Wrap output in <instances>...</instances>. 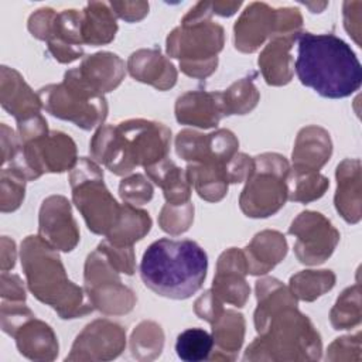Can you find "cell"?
<instances>
[{
    "label": "cell",
    "mask_w": 362,
    "mask_h": 362,
    "mask_svg": "<svg viewBox=\"0 0 362 362\" xmlns=\"http://www.w3.org/2000/svg\"><path fill=\"white\" fill-rule=\"evenodd\" d=\"M223 303L212 293V290L204 291L194 303V311L201 318L209 324L223 311Z\"/></svg>",
    "instance_id": "ee69618b"
},
{
    "label": "cell",
    "mask_w": 362,
    "mask_h": 362,
    "mask_svg": "<svg viewBox=\"0 0 362 362\" xmlns=\"http://www.w3.org/2000/svg\"><path fill=\"white\" fill-rule=\"evenodd\" d=\"M38 236L61 252H71L79 243V228L71 202L64 195L47 197L38 214Z\"/></svg>",
    "instance_id": "e0dca14e"
},
{
    "label": "cell",
    "mask_w": 362,
    "mask_h": 362,
    "mask_svg": "<svg viewBox=\"0 0 362 362\" xmlns=\"http://www.w3.org/2000/svg\"><path fill=\"white\" fill-rule=\"evenodd\" d=\"M329 187V180L320 171H290L288 201L308 204L321 198Z\"/></svg>",
    "instance_id": "e575fe53"
},
{
    "label": "cell",
    "mask_w": 362,
    "mask_h": 362,
    "mask_svg": "<svg viewBox=\"0 0 362 362\" xmlns=\"http://www.w3.org/2000/svg\"><path fill=\"white\" fill-rule=\"evenodd\" d=\"M332 154L329 133L317 124L303 127L296 137L291 153L293 171H320Z\"/></svg>",
    "instance_id": "cb8c5ba5"
},
{
    "label": "cell",
    "mask_w": 362,
    "mask_h": 362,
    "mask_svg": "<svg viewBox=\"0 0 362 362\" xmlns=\"http://www.w3.org/2000/svg\"><path fill=\"white\" fill-rule=\"evenodd\" d=\"M72 72L88 89L105 96L122 83L126 66L119 55L100 51L85 57L79 66L72 68Z\"/></svg>",
    "instance_id": "ffe728a7"
},
{
    "label": "cell",
    "mask_w": 362,
    "mask_h": 362,
    "mask_svg": "<svg viewBox=\"0 0 362 362\" xmlns=\"http://www.w3.org/2000/svg\"><path fill=\"white\" fill-rule=\"evenodd\" d=\"M288 233L296 238L294 255L307 266L324 263L335 250L339 242V232L317 211L300 212L288 226Z\"/></svg>",
    "instance_id": "5bb4252c"
},
{
    "label": "cell",
    "mask_w": 362,
    "mask_h": 362,
    "mask_svg": "<svg viewBox=\"0 0 362 362\" xmlns=\"http://www.w3.org/2000/svg\"><path fill=\"white\" fill-rule=\"evenodd\" d=\"M76 161L75 141L64 132L49 130L27 143H21L17 157L4 167L20 173L27 181H33L45 173L71 171Z\"/></svg>",
    "instance_id": "8fae6325"
},
{
    "label": "cell",
    "mask_w": 362,
    "mask_h": 362,
    "mask_svg": "<svg viewBox=\"0 0 362 362\" xmlns=\"http://www.w3.org/2000/svg\"><path fill=\"white\" fill-rule=\"evenodd\" d=\"M300 34L276 35L270 38L262 49L257 65L267 85L283 86L293 79L294 61L290 51Z\"/></svg>",
    "instance_id": "d4e9b609"
},
{
    "label": "cell",
    "mask_w": 362,
    "mask_h": 362,
    "mask_svg": "<svg viewBox=\"0 0 362 362\" xmlns=\"http://www.w3.org/2000/svg\"><path fill=\"white\" fill-rule=\"evenodd\" d=\"M171 130L158 122L129 119L102 124L93 133L89 153L93 161L115 175H127L136 167H150L168 157Z\"/></svg>",
    "instance_id": "3957f363"
},
{
    "label": "cell",
    "mask_w": 362,
    "mask_h": 362,
    "mask_svg": "<svg viewBox=\"0 0 362 362\" xmlns=\"http://www.w3.org/2000/svg\"><path fill=\"white\" fill-rule=\"evenodd\" d=\"M301 27L303 16L298 8H274L267 3L253 1L235 21L233 44L238 51L252 54L276 35L300 34Z\"/></svg>",
    "instance_id": "30bf717a"
},
{
    "label": "cell",
    "mask_w": 362,
    "mask_h": 362,
    "mask_svg": "<svg viewBox=\"0 0 362 362\" xmlns=\"http://www.w3.org/2000/svg\"><path fill=\"white\" fill-rule=\"evenodd\" d=\"M109 6L116 17L127 23L143 20L148 14L150 8L147 1H110Z\"/></svg>",
    "instance_id": "f6af8a7d"
},
{
    "label": "cell",
    "mask_w": 362,
    "mask_h": 362,
    "mask_svg": "<svg viewBox=\"0 0 362 362\" xmlns=\"http://www.w3.org/2000/svg\"><path fill=\"white\" fill-rule=\"evenodd\" d=\"M211 1H199L182 17L165 40L167 55L178 59L187 76L205 79L218 66V54L223 49L225 30L212 20Z\"/></svg>",
    "instance_id": "8992f818"
},
{
    "label": "cell",
    "mask_w": 362,
    "mask_h": 362,
    "mask_svg": "<svg viewBox=\"0 0 362 362\" xmlns=\"http://www.w3.org/2000/svg\"><path fill=\"white\" fill-rule=\"evenodd\" d=\"M1 167L10 164L21 150V141L18 134L10 129L6 123H1Z\"/></svg>",
    "instance_id": "7dc6e473"
},
{
    "label": "cell",
    "mask_w": 362,
    "mask_h": 362,
    "mask_svg": "<svg viewBox=\"0 0 362 362\" xmlns=\"http://www.w3.org/2000/svg\"><path fill=\"white\" fill-rule=\"evenodd\" d=\"M151 223L148 212L123 202L119 222L105 238L115 246H133L150 232Z\"/></svg>",
    "instance_id": "1f68e13d"
},
{
    "label": "cell",
    "mask_w": 362,
    "mask_h": 362,
    "mask_svg": "<svg viewBox=\"0 0 362 362\" xmlns=\"http://www.w3.org/2000/svg\"><path fill=\"white\" fill-rule=\"evenodd\" d=\"M328 361H359L361 359V332L337 338L327 352Z\"/></svg>",
    "instance_id": "7bdbcfd3"
},
{
    "label": "cell",
    "mask_w": 362,
    "mask_h": 362,
    "mask_svg": "<svg viewBox=\"0 0 362 362\" xmlns=\"http://www.w3.org/2000/svg\"><path fill=\"white\" fill-rule=\"evenodd\" d=\"M246 274L249 273L243 250L229 247L218 257L211 290L222 303L240 308L250 296Z\"/></svg>",
    "instance_id": "ac0fdd59"
},
{
    "label": "cell",
    "mask_w": 362,
    "mask_h": 362,
    "mask_svg": "<svg viewBox=\"0 0 362 362\" xmlns=\"http://www.w3.org/2000/svg\"><path fill=\"white\" fill-rule=\"evenodd\" d=\"M305 7H308L310 10H311V13H321L327 6H328V3H303Z\"/></svg>",
    "instance_id": "816d5d0a"
},
{
    "label": "cell",
    "mask_w": 362,
    "mask_h": 362,
    "mask_svg": "<svg viewBox=\"0 0 362 362\" xmlns=\"http://www.w3.org/2000/svg\"><path fill=\"white\" fill-rule=\"evenodd\" d=\"M361 1L344 3V25L358 45H361Z\"/></svg>",
    "instance_id": "c3c4849f"
},
{
    "label": "cell",
    "mask_w": 362,
    "mask_h": 362,
    "mask_svg": "<svg viewBox=\"0 0 362 362\" xmlns=\"http://www.w3.org/2000/svg\"><path fill=\"white\" fill-rule=\"evenodd\" d=\"M6 334L16 339L18 352L27 359L48 362L58 356L59 345L55 332L34 313L14 324Z\"/></svg>",
    "instance_id": "d6986e66"
},
{
    "label": "cell",
    "mask_w": 362,
    "mask_h": 362,
    "mask_svg": "<svg viewBox=\"0 0 362 362\" xmlns=\"http://www.w3.org/2000/svg\"><path fill=\"white\" fill-rule=\"evenodd\" d=\"M175 119L181 124L212 129L226 116L221 92L188 90L175 100Z\"/></svg>",
    "instance_id": "44dd1931"
},
{
    "label": "cell",
    "mask_w": 362,
    "mask_h": 362,
    "mask_svg": "<svg viewBox=\"0 0 362 362\" xmlns=\"http://www.w3.org/2000/svg\"><path fill=\"white\" fill-rule=\"evenodd\" d=\"M98 249L105 255L110 266L119 273L132 276L136 272V257L133 246H115L105 239L98 245Z\"/></svg>",
    "instance_id": "b9f144b4"
},
{
    "label": "cell",
    "mask_w": 362,
    "mask_h": 362,
    "mask_svg": "<svg viewBox=\"0 0 362 362\" xmlns=\"http://www.w3.org/2000/svg\"><path fill=\"white\" fill-rule=\"evenodd\" d=\"M126 68L133 79L157 90L171 89L178 78L174 64L157 48H140L132 52Z\"/></svg>",
    "instance_id": "7402d4cb"
},
{
    "label": "cell",
    "mask_w": 362,
    "mask_h": 362,
    "mask_svg": "<svg viewBox=\"0 0 362 362\" xmlns=\"http://www.w3.org/2000/svg\"><path fill=\"white\" fill-rule=\"evenodd\" d=\"M126 348V331L106 318L89 322L75 338L65 361H112Z\"/></svg>",
    "instance_id": "2e32d148"
},
{
    "label": "cell",
    "mask_w": 362,
    "mask_h": 362,
    "mask_svg": "<svg viewBox=\"0 0 362 362\" xmlns=\"http://www.w3.org/2000/svg\"><path fill=\"white\" fill-rule=\"evenodd\" d=\"M211 361H235L245 339V318L235 310H223L212 322Z\"/></svg>",
    "instance_id": "83f0119b"
},
{
    "label": "cell",
    "mask_w": 362,
    "mask_h": 362,
    "mask_svg": "<svg viewBox=\"0 0 362 362\" xmlns=\"http://www.w3.org/2000/svg\"><path fill=\"white\" fill-rule=\"evenodd\" d=\"M17 259V252H16V243L13 239L8 236H1V272H8L10 269L14 267Z\"/></svg>",
    "instance_id": "681fc988"
},
{
    "label": "cell",
    "mask_w": 362,
    "mask_h": 362,
    "mask_svg": "<svg viewBox=\"0 0 362 362\" xmlns=\"http://www.w3.org/2000/svg\"><path fill=\"white\" fill-rule=\"evenodd\" d=\"M154 188L143 174L124 177L119 184V195L123 202L133 206H141L151 201Z\"/></svg>",
    "instance_id": "60d3db41"
},
{
    "label": "cell",
    "mask_w": 362,
    "mask_h": 362,
    "mask_svg": "<svg viewBox=\"0 0 362 362\" xmlns=\"http://www.w3.org/2000/svg\"><path fill=\"white\" fill-rule=\"evenodd\" d=\"M294 64L298 81L328 99L351 96L362 83V66L354 49L334 34L301 31Z\"/></svg>",
    "instance_id": "7a4b0ae2"
},
{
    "label": "cell",
    "mask_w": 362,
    "mask_h": 362,
    "mask_svg": "<svg viewBox=\"0 0 362 362\" xmlns=\"http://www.w3.org/2000/svg\"><path fill=\"white\" fill-rule=\"evenodd\" d=\"M194 221V204L189 201L182 205L164 204L158 215L160 228L173 236L181 235L189 229Z\"/></svg>",
    "instance_id": "ab89813d"
},
{
    "label": "cell",
    "mask_w": 362,
    "mask_h": 362,
    "mask_svg": "<svg viewBox=\"0 0 362 362\" xmlns=\"http://www.w3.org/2000/svg\"><path fill=\"white\" fill-rule=\"evenodd\" d=\"M214 349V339L202 328H188L177 337L175 352L181 361L201 362L209 359Z\"/></svg>",
    "instance_id": "74e56055"
},
{
    "label": "cell",
    "mask_w": 362,
    "mask_h": 362,
    "mask_svg": "<svg viewBox=\"0 0 362 362\" xmlns=\"http://www.w3.org/2000/svg\"><path fill=\"white\" fill-rule=\"evenodd\" d=\"M117 21L109 3L90 1L82 10V40L90 47L105 45L115 40Z\"/></svg>",
    "instance_id": "f546056e"
},
{
    "label": "cell",
    "mask_w": 362,
    "mask_h": 362,
    "mask_svg": "<svg viewBox=\"0 0 362 362\" xmlns=\"http://www.w3.org/2000/svg\"><path fill=\"white\" fill-rule=\"evenodd\" d=\"M238 137L228 129L208 134L184 129L175 136V153L188 163L226 165L239 151Z\"/></svg>",
    "instance_id": "9a60e30c"
},
{
    "label": "cell",
    "mask_w": 362,
    "mask_h": 362,
    "mask_svg": "<svg viewBox=\"0 0 362 362\" xmlns=\"http://www.w3.org/2000/svg\"><path fill=\"white\" fill-rule=\"evenodd\" d=\"M37 93L42 109L49 115L71 122L83 130L100 127L107 116L106 98L88 89L72 69L65 72L61 83L42 86Z\"/></svg>",
    "instance_id": "9c48e42d"
},
{
    "label": "cell",
    "mask_w": 362,
    "mask_h": 362,
    "mask_svg": "<svg viewBox=\"0 0 362 362\" xmlns=\"http://www.w3.org/2000/svg\"><path fill=\"white\" fill-rule=\"evenodd\" d=\"M0 103L16 122L40 115L42 109L38 93H34L18 71L6 65L0 69Z\"/></svg>",
    "instance_id": "603a6c76"
},
{
    "label": "cell",
    "mask_w": 362,
    "mask_h": 362,
    "mask_svg": "<svg viewBox=\"0 0 362 362\" xmlns=\"http://www.w3.org/2000/svg\"><path fill=\"white\" fill-rule=\"evenodd\" d=\"M0 281H1V288H0L1 300L25 301V298H27L25 287H24L20 276L8 273V272H1Z\"/></svg>",
    "instance_id": "bcb514c9"
},
{
    "label": "cell",
    "mask_w": 362,
    "mask_h": 362,
    "mask_svg": "<svg viewBox=\"0 0 362 362\" xmlns=\"http://www.w3.org/2000/svg\"><path fill=\"white\" fill-rule=\"evenodd\" d=\"M253 314L257 338L247 345L245 361H318L322 342L311 320L298 310V300L276 277H262L255 286Z\"/></svg>",
    "instance_id": "6da1fadb"
},
{
    "label": "cell",
    "mask_w": 362,
    "mask_h": 362,
    "mask_svg": "<svg viewBox=\"0 0 362 362\" xmlns=\"http://www.w3.org/2000/svg\"><path fill=\"white\" fill-rule=\"evenodd\" d=\"M20 259L28 290L62 320L79 318L95 310L85 288L68 279L58 250L38 235L24 238Z\"/></svg>",
    "instance_id": "5b68a950"
},
{
    "label": "cell",
    "mask_w": 362,
    "mask_h": 362,
    "mask_svg": "<svg viewBox=\"0 0 362 362\" xmlns=\"http://www.w3.org/2000/svg\"><path fill=\"white\" fill-rule=\"evenodd\" d=\"M291 167L279 153H262L253 157V170L239 197L240 211L247 218H269L288 201V175Z\"/></svg>",
    "instance_id": "ba28073f"
},
{
    "label": "cell",
    "mask_w": 362,
    "mask_h": 362,
    "mask_svg": "<svg viewBox=\"0 0 362 362\" xmlns=\"http://www.w3.org/2000/svg\"><path fill=\"white\" fill-rule=\"evenodd\" d=\"M27 27L33 37L47 42L48 51L61 64H71L83 55L82 11L69 8L57 13L42 7L30 16Z\"/></svg>",
    "instance_id": "7c38bea8"
},
{
    "label": "cell",
    "mask_w": 362,
    "mask_h": 362,
    "mask_svg": "<svg viewBox=\"0 0 362 362\" xmlns=\"http://www.w3.org/2000/svg\"><path fill=\"white\" fill-rule=\"evenodd\" d=\"M337 191L334 197L335 209L348 223H358L362 216L361 198V160L345 158L335 171Z\"/></svg>",
    "instance_id": "484cf974"
},
{
    "label": "cell",
    "mask_w": 362,
    "mask_h": 362,
    "mask_svg": "<svg viewBox=\"0 0 362 362\" xmlns=\"http://www.w3.org/2000/svg\"><path fill=\"white\" fill-rule=\"evenodd\" d=\"M361 286L355 283L337 298L329 313V322L334 329H351L361 324Z\"/></svg>",
    "instance_id": "d590c367"
},
{
    "label": "cell",
    "mask_w": 362,
    "mask_h": 362,
    "mask_svg": "<svg viewBox=\"0 0 362 362\" xmlns=\"http://www.w3.org/2000/svg\"><path fill=\"white\" fill-rule=\"evenodd\" d=\"M240 6H242V1H211L212 14H216L221 17L233 16Z\"/></svg>",
    "instance_id": "f907efd6"
},
{
    "label": "cell",
    "mask_w": 362,
    "mask_h": 362,
    "mask_svg": "<svg viewBox=\"0 0 362 362\" xmlns=\"http://www.w3.org/2000/svg\"><path fill=\"white\" fill-rule=\"evenodd\" d=\"M147 177L163 189L167 204L182 205L191 201L192 187L187 171L168 157L144 168Z\"/></svg>",
    "instance_id": "f1b7e54d"
},
{
    "label": "cell",
    "mask_w": 362,
    "mask_h": 362,
    "mask_svg": "<svg viewBox=\"0 0 362 362\" xmlns=\"http://www.w3.org/2000/svg\"><path fill=\"white\" fill-rule=\"evenodd\" d=\"M164 346V331L154 321H141L132 332L130 351L139 361H153Z\"/></svg>",
    "instance_id": "836d02e7"
},
{
    "label": "cell",
    "mask_w": 362,
    "mask_h": 362,
    "mask_svg": "<svg viewBox=\"0 0 362 362\" xmlns=\"http://www.w3.org/2000/svg\"><path fill=\"white\" fill-rule=\"evenodd\" d=\"M72 202L95 235L107 236L116 226L122 205L115 199L103 181V171L96 161L79 157L69 171Z\"/></svg>",
    "instance_id": "52a82bcc"
},
{
    "label": "cell",
    "mask_w": 362,
    "mask_h": 362,
    "mask_svg": "<svg viewBox=\"0 0 362 362\" xmlns=\"http://www.w3.org/2000/svg\"><path fill=\"white\" fill-rule=\"evenodd\" d=\"M228 164L188 163L185 171L199 198L208 202H219L225 198L230 185Z\"/></svg>",
    "instance_id": "4dcf8cb0"
},
{
    "label": "cell",
    "mask_w": 362,
    "mask_h": 362,
    "mask_svg": "<svg viewBox=\"0 0 362 362\" xmlns=\"http://www.w3.org/2000/svg\"><path fill=\"white\" fill-rule=\"evenodd\" d=\"M335 280L332 270H301L290 277L288 288L297 300L311 303L332 290Z\"/></svg>",
    "instance_id": "d6a6232c"
},
{
    "label": "cell",
    "mask_w": 362,
    "mask_h": 362,
    "mask_svg": "<svg viewBox=\"0 0 362 362\" xmlns=\"http://www.w3.org/2000/svg\"><path fill=\"white\" fill-rule=\"evenodd\" d=\"M27 180L17 171L1 167L0 171V211L13 212L20 208L25 195Z\"/></svg>",
    "instance_id": "f35d334b"
},
{
    "label": "cell",
    "mask_w": 362,
    "mask_h": 362,
    "mask_svg": "<svg viewBox=\"0 0 362 362\" xmlns=\"http://www.w3.org/2000/svg\"><path fill=\"white\" fill-rule=\"evenodd\" d=\"M208 272L205 250L189 239L161 238L154 240L143 253L140 277L156 294L187 300L204 284Z\"/></svg>",
    "instance_id": "277c9868"
},
{
    "label": "cell",
    "mask_w": 362,
    "mask_h": 362,
    "mask_svg": "<svg viewBox=\"0 0 362 362\" xmlns=\"http://www.w3.org/2000/svg\"><path fill=\"white\" fill-rule=\"evenodd\" d=\"M226 116L246 115L252 112L260 99V93L250 78H242L221 92Z\"/></svg>",
    "instance_id": "8d00e7d4"
},
{
    "label": "cell",
    "mask_w": 362,
    "mask_h": 362,
    "mask_svg": "<svg viewBox=\"0 0 362 362\" xmlns=\"http://www.w3.org/2000/svg\"><path fill=\"white\" fill-rule=\"evenodd\" d=\"M83 283L95 310L106 315H124L136 305V294L122 283L119 272L110 266L98 247L86 257Z\"/></svg>",
    "instance_id": "4fadbf2b"
},
{
    "label": "cell",
    "mask_w": 362,
    "mask_h": 362,
    "mask_svg": "<svg viewBox=\"0 0 362 362\" xmlns=\"http://www.w3.org/2000/svg\"><path fill=\"white\" fill-rule=\"evenodd\" d=\"M242 250L246 259L247 273L263 276L286 257L288 246L281 232L264 229L256 233Z\"/></svg>",
    "instance_id": "4316f807"
}]
</instances>
